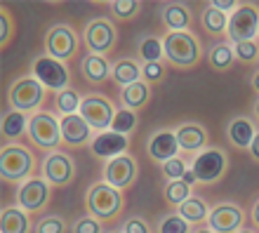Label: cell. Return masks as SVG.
<instances>
[{
	"mask_svg": "<svg viewBox=\"0 0 259 233\" xmlns=\"http://www.w3.org/2000/svg\"><path fill=\"white\" fill-rule=\"evenodd\" d=\"M71 233H104V226L92 214H82L71 224Z\"/></svg>",
	"mask_w": 259,
	"mask_h": 233,
	"instance_id": "38",
	"label": "cell"
},
{
	"mask_svg": "<svg viewBox=\"0 0 259 233\" xmlns=\"http://www.w3.org/2000/svg\"><path fill=\"white\" fill-rule=\"evenodd\" d=\"M160 17H163V24L170 31H189L191 19H193L191 7L186 5V3H167V5H163Z\"/></svg>",
	"mask_w": 259,
	"mask_h": 233,
	"instance_id": "21",
	"label": "cell"
},
{
	"mask_svg": "<svg viewBox=\"0 0 259 233\" xmlns=\"http://www.w3.org/2000/svg\"><path fill=\"white\" fill-rule=\"evenodd\" d=\"M52 184L45 177H31L17 189V205L28 214H38L50 205Z\"/></svg>",
	"mask_w": 259,
	"mask_h": 233,
	"instance_id": "9",
	"label": "cell"
},
{
	"mask_svg": "<svg viewBox=\"0 0 259 233\" xmlns=\"http://www.w3.org/2000/svg\"><path fill=\"white\" fill-rule=\"evenodd\" d=\"M0 21H3V33H0V45L3 48H7L10 45V40L14 38V19L12 14H10V10H0Z\"/></svg>",
	"mask_w": 259,
	"mask_h": 233,
	"instance_id": "40",
	"label": "cell"
},
{
	"mask_svg": "<svg viewBox=\"0 0 259 233\" xmlns=\"http://www.w3.org/2000/svg\"><path fill=\"white\" fill-rule=\"evenodd\" d=\"M42 99H45V87H42L38 78L33 76H24L10 85L7 89V104L10 109L21 111V113H38Z\"/></svg>",
	"mask_w": 259,
	"mask_h": 233,
	"instance_id": "4",
	"label": "cell"
},
{
	"mask_svg": "<svg viewBox=\"0 0 259 233\" xmlns=\"http://www.w3.org/2000/svg\"><path fill=\"white\" fill-rule=\"evenodd\" d=\"M109 233H125V231H109Z\"/></svg>",
	"mask_w": 259,
	"mask_h": 233,
	"instance_id": "51",
	"label": "cell"
},
{
	"mask_svg": "<svg viewBox=\"0 0 259 233\" xmlns=\"http://www.w3.org/2000/svg\"><path fill=\"white\" fill-rule=\"evenodd\" d=\"M120 99H123L125 109H130V111L144 109V106L151 102V87H149V82L137 80V82H132V85H127V87H123V92H120Z\"/></svg>",
	"mask_w": 259,
	"mask_h": 233,
	"instance_id": "23",
	"label": "cell"
},
{
	"mask_svg": "<svg viewBox=\"0 0 259 233\" xmlns=\"http://www.w3.org/2000/svg\"><path fill=\"white\" fill-rule=\"evenodd\" d=\"M135 127H137V113L135 111L125 109V106L120 111H116V118H113V123H111V130L127 137L130 132H135Z\"/></svg>",
	"mask_w": 259,
	"mask_h": 233,
	"instance_id": "34",
	"label": "cell"
},
{
	"mask_svg": "<svg viewBox=\"0 0 259 233\" xmlns=\"http://www.w3.org/2000/svg\"><path fill=\"white\" fill-rule=\"evenodd\" d=\"M111 78H113L118 85L127 87V85H132V82H137L142 78V66H139L135 59L123 57V59L113 62V66H111Z\"/></svg>",
	"mask_w": 259,
	"mask_h": 233,
	"instance_id": "24",
	"label": "cell"
},
{
	"mask_svg": "<svg viewBox=\"0 0 259 233\" xmlns=\"http://www.w3.org/2000/svg\"><path fill=\"white\" fill-rule=\"evenodd\" d=\"M123 231L125 233H151V226H149V221L142 219V217H130L125 221Z\"/></svg>",
	"mask_w": 259,
	"mask_h": 233,
	"instance_id": "42",
	"label": "cell"
},
{
	"mask_svg": "<svg viewBox=\"0 0 259 233\" xmlns=\"http://www.w3.org/2000/svg\"><path fill=\"white\" fill-rule=\"evenodd\" d=\"M259 28V7L254 3H240L229 17V26H226V35L231 45L238 42L254 40Z\"/></svg>",
	"mask_w": 259,
	"mask_h": 233,
	"instance_id": "6",
	"label": "cell"
},
{
	"mask_svg": "<svg viewBox=\"0 0 259 233\" xmlns=\"http://www.w3.org/2000/svg\"><path fill=\"white\" fill-rule=\"evenodd\" d=\"M146 153L158 163H167L170 158H177L179 153V142L177 134L170 130H158L151 134V139L146 142Z\"/></svg>",
	"mask_w": 259,
	"mask_h": 233,
	"instance_id": "18",
	"label": "cell"
},
{
	"mask_svg": "<svg viewBox=\"0 0 259 233\" xmlns=\"http://www.w3.org/2000/svg\"><path fill=\"white\" fill-rule=\"evenodd\" d=\"M163 52L165 59L177 69H193L203 57V48L191 31H170L163 38Z\"/></svg>",
	"mask_w": 259,
	"mask_h": 233,
	"instance_id": "1",
	"label": "cell"
},
{
	"mask_svg": "<svg viewBox=\"0 0 259 233\" xmlns=\"http://www.w3.org/2000/svg\"><path fill=\"white\" fill-rule=\"evenodd\" d=\"M158 233H191V224L182 214H167L158 224Z\"/></svg>",
	"mask_w": 259,
	"mask_h": 233,
	"instance_id": "35",
	"label": "cell"
},
{
	"mask_svg": "<svg viewBox=\"0 0 259 233\" xmlns=\"http://www.w3.org/2000/svg\"><path fill=\"white\" fill-rule=\"evenodd\" d=\"M250 214H252V224H254V226L259 228V198L254 200V205H252V212H250Z\"/></svg>",
	"mask_w": 259,
	"mask_h": 233,
	"instance_id": "46",
	"label": "cell"
},
{
	"mask_svg": "<svg viewBox=\"0 0 259 233\" xmlns=\"http://www.w3.org/2000/svg\"><path fill=\"white\" fill-rule=\"evenodd\" d=\"M42 177L48 179L55 189H64L75 179L73 158L64 151H50L42 163Z\"/></svg>",
	"mask_w": 259,
	"mask_h": 233,
	"instance_id": "14",
	"label": "cell"
},
{
	"mask_svg": "<svg viewBox=\"0 0 259 233\" xmlns=\"http://www.w3.org/2000/svg\"><path fill=\"white\" fill-rule=\"evenodd\" d=\"M45 50L50 57H55L59 62L73 59L78 52V35H75L73 26H68V24L50 26V31L45 33Z\"/></svg>",
	"mask_w": 259,
	"mask_h": 233,
	"instance_id": "12",
	"label": "cell"
},
{
	"mask_svg": "<svg viewBox=\"0 0 259 233\" xmlns=\"http://www.w3.org/2000/svg\"><path fill=\"white\" fill-rule=\"evenodd\" d=\"M191 233H214V231L207 228V226H200V228H196V231H191Z\"/></svg>",
	"mask_w": 259,
	"mask_h": 233,
	"instance_id": "49",
	"label": "cell"
},
{
	"mask_svg": "<svg viewBox=\"0 0 259 233\" xmlns=\"http://www.w3.org/2000/svg\"><path fill=\"white\" fill-rule=\"evenodd\" d=\"M257 38H259V28H257Z\"/></svg>",
	"mask_w": 259,
	"mask_h": 233,
	"instance_id": "52",
	"label": "cell"
},
{
	"mask_svg": "<svg viewBox=\"0 0 259 233\" xmlns=\"http://www.w3.org/2000/svg\"><path fill=\"white\" fill-rule=\"evenodd\" d=\"M85 207H88V212L99 221L116 219L125 207L123 191L116 189V186L106 184V181L92 184L88 189V193H85Z\"/></svg>",
	"mask_w": 259,
	"mask_h": 233,
	"instance_id": "2",
	"label": "cell"
},
{
	"mask_svg": "<svg viewBox=\"0 0 259 233\" xmlns=\"http://www.w3.org/2000/svg\"><path fill=\"white\" fill-rule=\"evenodd\" d=\"M78 113L88 120V125L92 130L104 132V130H111V123L116 118V106H113V102H111L109 97L92 92V95L82 97Z\"/></svg>",
	"mask_w": 259,
	"mask_h": 233,
	"instance_id": "8",
	"label": "cell"
},
{
	"mask_svg": "<svg viewBox=\"0 0 259 233\" xmlns=\"http://www.w3.org/2000/svg\"><path fill=\"white\" fill-rule=\"evenodd\" d=\"M252 116H254V120L259 123V97L254 99V104H252Z\"/></svg>",
	"mask_w": 259,
	"mask_h": 233,
	"instance_id": "48",
	"label": "cell"
},
{
	"mask_svg": "<svg viewBox=\"0 0 259 233\" xmlns=\"http://www.w3.org/2000/svg\"><path fill=\"white\" fill-rule=\"evenodd\" d=\"M245 221V212L243 207L236 203H219L217 207H212L207 214V228H212L214 233H236L243 228Z\"/></svg>",
	"mask_w": 259,
	"mask_h": 233,
	"instance_id": "15",
	"label": "cell"
},
{
	"mask_svg": "<svg viewBox=\"0 0 259 233\" xmlns=\"http://www.w3.org/2000/svg\"><path fill=\"white\" fill-rule=\"evenodd\" d=\"M177 214H182L189 224H203V221H207L210 207H207V203H205L203 198L191 196V198L184 200V203L177 207Z\"/></svg>",
	"mask_w": 259,
	"mask_h": 233,
	"instance_id": "28",
	"label": "cell"
},
{
	"mask_svg": "<svg viewBox=\"0 0 259 233\" xmlns=\"http://www.w3.org/2000/svg\"><path fill=\"white\" fill-rule=\"evenodd\" d=\"M236 233H254V231H250V228H240V231H236Z\"/></svg>",
	"mask_w": 259,
	"mask_h": 233,
	"instance_id": "50",
	"label": "cell"
},
{
	"mask_svg": "<svg viewBox=\"0 0 259 233\" xmlns=\"http://www.w3.org/2000/svg\"><path fill=\"white\" fill-rule=\"evenodd\" d=\"M257 134V127L247 116H233L226 125V137L236 149H247Z\"/></svg>",
	"mask_w": 259,
	"mask_h": 233,
	"instance_id": "20",
	"label": "cell"
},
{
	"mask_svg": "<svg viewBox=\"0 0 259 233\" xmlns=\"http://www.w3.org/2000/svg\"><path fill=\"white\" fill-rule=\"evenodd\" d=\"M142 7H144L142 0H113L109 5V10L116 19L127 21V19H135L137 14L142 12Z\"/></svg>",
	"mask_w": 259,
	"mask_h": 233,
	"instance_id": "32",
	"label": "cell"
},
{
	"mask_svg": "<svg viewBox=\"0 0 259 233\" xmlns=\"http://www.w3.org/2000/svg\"><path fill=\"white\" fill-rule=\"evenodd\" d=\"M137 174H139V165H137V160L130 153L111 158L104 165V181L120 189V191H125V189H130V186L135 184Z\"/></svg>",
	"mask_w": 259,
	"mask_h": 233,
	"instance_id": "13",
	"label": "cell"
},
{
	"mask_svg": "<svg viewBox=\"0 0 259 233\" xmlns=\"http://www.w3.org/2000/svg\"><path fill=\"white\" fill-rule=\"evenodd\" d=\"M35 170V158L21 144H5L0 153V174L5 181H26Z\"/></svg>",
	"mask_w": 259,
	"mask_h": 233,
	"instance_id": "3",
	"label": "cell"
},
{
	"mask_svg": "<svg viewBox=\"0 0 259 233\" xmlns=\"http://www.w3.org/2000/svg\"><path fill=\"white\" fill-rule=\"evenodd\" d=\"M28 118L26 113H21V111H5V116H3V139L10 142V139H19L24 132H28Z\"/></svg>",
	"mask_w": 259,
	"mask_h": 233,
	"instance_id": "26",
	"label": "cell"
},
{
	"mask_svg": "<svg viewBox=\"0 0 259 233\" xmlns=\"http://www.w3.org/2000/svg\"><path fill=\"white\" fill-rule=\"evenodd\" d=\"M0 231L3 233H28L31 231V219L28 212L19 205H10L0 214Z\"/></svg>",
	"mask_w": 259,
	"mask_h": 233,
	"instance_id": "22",
	"label": "cell"
},
{
	"mask_svg": "<svg viewBox=\"0 0 259 233\" xmlns=\"http://www.w3.org/2000/svg\"><path fill=\"white\" fill-rule=\"evenodd\" d=\"M233 55L240 64H257L259 62V42L247 40V42H238L233 45Z\"/></svg>",
	"mask_w": 259,
	"mask_h": 233,
	"instance_id": "36",
	"label": "cell"
},
{
	"mask_svg": "<svg viewBox=\"0 0 259 233\" xmlns=\"http://www.w3.org/2000/svg\"><path fill=\"white\" fill-rule=\"evenodd\" d=\"M62 125V139L64 144H68L71 149L85 146L88 142H92V127L88 125V120L80 113H68V116L59 118Z\"/></svg>",
	"mask_w": 259,
	"mask_h": 233,
	"instance_id": "17",
	"label": "cell"
},
{
	"mask_svg": "<svg viewBox=\"0 0 259 233\" xmlns=\"http://www.w3.org/2000/svg\"><path fill=\"white\" fill-rule=\"evenodd\" d=\"M175 134H177L179 149H182V151H186V153L203 151L205 146H207V142H210L207 130H205L200 123H193V120H189V123H184V125H179L177 130H175Z\"/></svg>",
	"mask_w": 259,
	"mask_h": 233,
	"instance_id": "19",
	"label": "cell"
},
{
	"mask_svg": "<svg viewBox=\"0 0 259 233\" xmlns=\"http://www.w3.org/2000/svg\"><path fill=\"white\" fill-rule=\"evenodd\" d=\"M142 78H144V82H160L165 78V64L163 62L144 64L142 66Z\"/></svg>",
	"mask_w": 259,
	"mask_h": 233,
	"instance_id": "41",
	"label": "cell"
},
{
	"mask_svg": "<svg viewBox=\"0 0 259 233\" xmlns=\"http://www.w3.org/2000/svg\"><path fill=\"white\" fill-rule=\"evenodd\" d=\"M182 181H186L189 186H193V184H198V179H196V174H193V170L189 167V170L184 172V177H182Z\"/></svg>",
	"mask_w": 259,
	"mask_h": 233,
	"instance_id": "45",
	"label": "cell"
},
{
	"mask_svg": "<svg viewBox=\"0 0 259 233\" xmlns=\"http://www.w3.org/2000/svg\"><path fill=\"white\" fill-rule=\"evenodd\" d=\"M186 170H189V167H186V160H184V158H170L167 163H163V177L167 179V181L182 179Z\"/></svg>",
	"mask_w": 259,
	"mask_h": 233,
	"instance_id": "39",
	"label": "cell"
},
{
	"mask_svg": "<svg viewBox=\"0 0 259 233\" xmlns=\"http://www.w3.org/2000/svg\"><path fill=\"white\" fill-rule=\"evenodd\" d=\"M31 76L38 78V82H40L42 87L52 89V92H62V89L71 87L68 85L71 82V73L64 66V62H59V59H55V57H50V55H42L35 59Z\"/></svg>",
	"mask_w": 259,
	"mask_h": 233,
	"instance_id": "11",
	"label": "cell"
},
{
	"mask_svg": "<svg viewBox=\"0 0 259 233\" xmlns=\"http://www.w3.org/2000/svg\"><path fill=\"white\" fill-rule=\"evenodd\" d=\"M28 139L42 151H57L62 144V125L59 118H55L48 111H38L28 118Z\"/></svg>",
	"mask_w": 259,
	"mask_h": 233,
	"instance_id": "5",
	"label": "cell"
},
{
	"mask_svg": "<svg viewBox=\"0 0 259 233\" xmlns=\"http://www.w3.org/2000/svg\"><path fill=\"white\" fill-rule=\"evenodd\" d=\"M250 85H252V89L257 92V97H259V71H254V73H252V78H250Z\"/></svg>",
	"mask_w": 259,
	"mask_h": 233,
	"instance_id": "47",
	"label": "cell"
},
{
	"mask_svg": "<svg viewBox=\"0 0 259 233\" xmlns=\"http://www.w3.org/2000/svg\"><path fill=\"white\" fill-rule=\"evenodd\" d=\"M139 57H142L146 64H156V62H163V40L160 38H153V35H149V38H144L142 42H139Z\"/></svg>",
	"mask_w": 259,
	"mask_h": 233,
	"instance_id": "33",
	"label": "cell"
},
{
	"mask_svg": "<svg viewBox=\"0 0 259 233\" xmlns=\"http://www.w3.org/2000/svg\"><path fill=\"white\" fill-rule=\"evenodd\" d=\"M247 151H250V158H252L254 163H259V130L254 134V139L250 142V146H247Z\"/></svg>",
	"mask_w": 259,
	"mask_h": 233,
	"instance_id": "44",
	"label": "cell"
},
{
	"mask_svg": "<svg viewBox=\"0 0 259 233\" xmlns=\"http://www.w3.org/2000/svg\"><path fill=\"white\" fill-rule=\"evenodd\" d=\"M55 102H57V111H59L62 116H68V113H78V111H80L82 97L78 95L73 87H66V89H62V92H57Z\"/></svg>",
	"mask_w": 259,
	"mask_h": 233,
	"instance_id": "31",
	"label": "cell"
},
{
	"mask_svg": "<svg viewBox=\"0 0 259 233\" xmlns=\"http://www.w3.org/2000/svg\"><path fill=\"white\" fill-rule=\"evenodd\" d=\"M33 233H66V221L59 214H48V217L38 219Z\"/></svg>",
	"mask_w": 259,
	"mask_h": 233,
	"instance_id": "37",
	"label": "cell"
},
{
	"mask_svg": "<svg viewBox=\"0 0 259 233\" xmlns=\"http://www.w3.org/2000/svg\"><path fill=\"white\" fill-rule=\"evenodd\" d=\"M193 193H191V186L186 184V181H182V179H175V181H167L163 189V198L167 205L172 207H179L184 200H189Z\"/></svg>",
	"mask_w": 259,
	"mask_h": 233,
	"instance_id": "29",
	"label": "cell"
},
{
	"mask_svg": "<svg viewBox=\"0 0 259 233\" xmlns=\"http://www.w3.org/2000/svg\"><path fill=\"white\" fill-rule=\"evenodd\" d=\"M111 66H113V64H109L106 59H104V57H99V55H88L80 62L82 76L88 78L90 82H104V80H109Z\"/></svg>",
	"mask_w": 259,
	"mask_h": 233,
	"instance_id": "25",
	"label": "cell"
},
{
	"mask_svg": "<svg viewBox=\"0 0 259 233\" xmlns=\"http://www.w3.org/2000/svg\"><path fill=\"white\" fill-rule=\"evenodd\" d=\"M127 146H130V139L125 134H118L113 130H104V132H97L92 142H90V153L97 158H116V156H123L127 153Z\"/></svg>",
	"mask_w": 259,
	"mask_h": 233,
	"instance_id": "16",
	"label": "cell"
},
{
	"mask_svg": "<svg viewBox=\"0 0 259 233\" xmlns=\"http://www.w3.org/2000/svg\"><path fill=\"white\" fill-rule=\"evenodd\" d=\"M214 10H219V12H231V10H236V7L240 5V3H236V0H212L210 3Z\"/></svg>",
	"mask_w": 259,
	"mask_h": 233,
	"instance_id": "43",
	"label": "cell"
},
{
	"mask_svg": "<svg viewBox=\"0 0 259 233\" xmlns=\"http://www.w3.org/2000/svg\"><path fill=\"white\" fill-rule=\"evenodd\" d=\"M85 45H88L90 55H109L111 50L116 48V40H118V31L113 26V21L111 19H104V17H97V19L88 21V26H85Z\"/></svg>",
	"mask_w": 259,
	"mask_h": 233,
	"instance_id": "10",
	"label": "cell"
},
{
	"mask_svg": "<svg viewBox=\"0 0 259 233\" xmlns=\"http://www.w3.org/2000/svg\"><path fill=\"white\" fill-rule=\"evenodd\" d=\"M226 26H229V17L224 12L214 10L212 5H207L203 10V28L210 35H222L226 33Z\"/></svg>",
	"mask_w": 259,
	"mask_h": 233,
	"instance_id": "30",
	"label": "cell"
},
{
	"mask_svg": "<svg viewBox=\"0 0 259 233\" xmlns=\"http://www.w3.org/2000/svg\"><path fill=\"white\" fill-rule=\"evenodd\" d=\"M207 64H210L212 71H219L224 73L236 64V55H233V48L229 42H217L207 50Z\"/></svg>",
	"mask_w": 259,
	"mask_h": 233,
	"instance_id": "27",
	"label": "cell"
},
{
	"mask_svg": "<svg viewBox=\"0 0 259 233\" xmlns=\"http://www.w3.org/2000/svg\"><path fill=\"white\" fill-rule=\"evenodd\" d=\"M191 170L196 174L198 184H214L229 170V156H226L224 149H214V146L203 149V151L193 158Z\"/></svg>",
	"mask_w": 259,
	"mask_h": 233,
	"instance_id": "7",
	"label": "cell"
}]
</instances>
